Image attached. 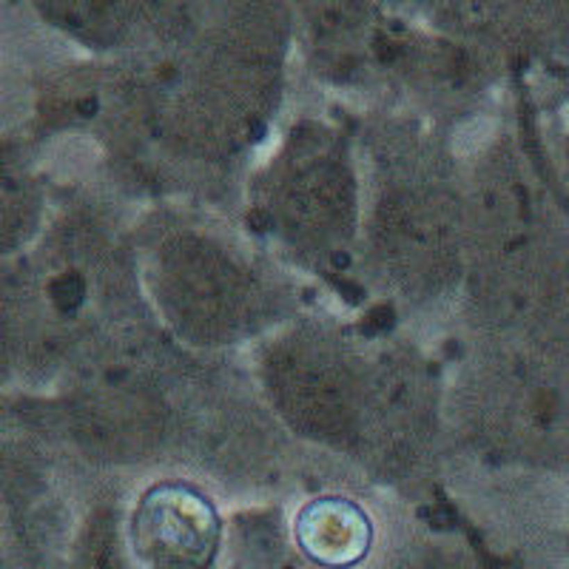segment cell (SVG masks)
<instances>
[{
  "instance_id": "obj_1",
  "label": "cell",
  "mask_w": 569,
  "mask_h": 569,
  "mask_svg": "<svg viewBox=\"0 0 569 569\" xmlns=\"http://www.w3.org/2000/svg\"><path fill=\"white\" fill-rule=\"evenodd\" d=\"M134 544L151 569H205L217 547V516L197 493L160 487L140 504Z\"/></svg>"
},
{
  "instance_id": "obj_2",
  "label": "cell",
  "mask_w": 569,
  "mask_h": 569,
  "mask_svg": "<svg viewBox=\"0 0 569 569\" xmlns=\"http://www.w3.org/2000/svg\"><path fill=\"white\" fill-rule=\"evenodd\" d=\"M299 541L316 561L345 566L365 555L370 541V524L358 506L342 498H324L302 510Z\"/></svg>"
}]
</instances>
